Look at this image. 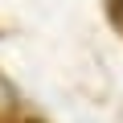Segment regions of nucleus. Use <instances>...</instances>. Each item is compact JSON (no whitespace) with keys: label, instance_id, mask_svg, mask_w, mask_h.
Returning <instances> with one entry per match:
<instances>
[{"label":"nucleus","instance_id":"obj_1","mask_svg":"<svg viewBox=\"0 0 123 123\" xmlns=\"http://www.w3.org/2000/svg\"><path fill=\"white\" fill-rule=\"evenodd\" d=\"M115 17H119V25H123V0H115Z\"/></svg>","mask_w":123,"mask_h":123}]
</instances>
